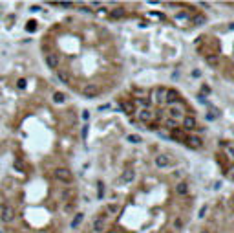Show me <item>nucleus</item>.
<instances>
[{"label":"nucleus","mask_w":234,"mask_h":233,"mask_svg":"<svg viewBox=\"0 0 234 233\" xmlns=\"http://www.w3.org/2000/svg\"><path fill=\"white\" fill-rule=\"evenodd\" d=\"M53 176L57 178L58 182H62V184H72V171L66 169V167L55 169V171H53Z\"/></svg>","instance_id":"obj_1"},{"label":"nucleus","mask_w":234,"mask_h":233,"mask_svg":"<svg viewBox=\"0 0 234 233\" xmlns=\"http://www.w3.org/2000/svg\"><path fill=\"white\" fill-rule=\"evenodd\" d=\"M165 94H167V88L156 86V88L152 90V99H150V103H154V105H163V103H165Z\"/></svg>","instance_id":"obj_2"},{"label":"nucleus","mask_w":234,"mask_h":233,"mask_svg":"<svg viewBox=\"0 0 234 233\" xmlns=\"http://www.w3.org/2000/svg\"><path fill=\"white\" fill-rule=\"evenodd\" d=\"M137 117H139L141 123H152L156 117H159V114H154L150 108H141V110L137 112Z\"/></svg>","instance_id":"obj_3"},{"label":"nucleus","mask_w":234,"mask_h":233,"mask_svg":"<svg viewBox=\"0 0 234 233\" xmlns=\"http://www.w3.org/2000/svg\"><path fill=\"white\" fill-rule=\"evenodd\" d=\"M183 112H185V108H183V105L181 103H177V107L176 105H172L170 108H168V117L170 119H174V121H177V119H183Z\"/></svg>","instance_id":"obj_4"},{"label":"nucleus","mask_w":234,"mask_h":233,"mask_svg":"<svg viewBox=\"0 0 234 233\" xmlns=\"http://www.w3.org/2000/svg\"><path fill=\"white\" fill-rule=\"evenodd\" d=\"M80 92H82V96H84V97H95L101 90H99L97 85L88 83V85H84V86H82V90H80Z\"/></svg>","instance_id":"obj_5"},{"label":"nucleus","mask_w":234,"mask_h":233,"mask_svg":"<svg viewBox=\"0 0 234 233\" xmlns=\"http://www.w3.org/2000/svg\"><path fill=\"white\" fill-rule=\"evenodd\" d=\"M154 162H156V167H159V169H167V167L172 165V160L167 154H157Z\"/></svg>","instance_id":"obj_6"},{"label":"nucleus","mask_w":234,"mask_h":233,"mask_svg":"<svg viewBox=\"0 0 234 233\" xmlns=\"http://www.w3.org/2000/svg\"><path fill=\"white\" fill-rule=\"evenodd\" d=\"M165 103H167V105H176V103H179V94L176 92L174 88H167Z\"/></svg>","instance_id":"obj_7"},{"label":"nucleus","mask_w":234,"mask_h":233,"mask_svg":"<svg viewBox=\"0 0 234 233\" xmlns=\"http://www.w3.org/2000/svg\"><path fill=\"white\" fill-rule=\"evenodd\" d=\"M185 141H187V145H188V147H192V149H201V145H203L201 138L196 136V134H188V136L185 138Z\"/></svg>","instance_id":"obj_8"},{"label":"nucleus","mask_w":234,"mask_h":233,"mask_svg":"<svg viewBox=\"0 0 234 233\" xmlns=\"http://www.w3.org/2000/svg\"><path fill=\"white\" fill-rule=\"evenodd\" d=\"M181 121H183V129L185 130H194L196 127H197V121H196L194 116H185Z\"/></svg>","instance_id":"obj_9"},{"label":"nucleus","mask_w":234,"mask_h":233,"mask_svg":"<svg viewBox=\"0 0 234 233\" xmlns=\"http://www.w3.org/2000/svg\"><path fill=\"white\" fill-rule=\"evenodd\" d=\"M134 178H136V171L134 169H124L119 182H134Z\"/></svg>","instance_id":"obj_10"},{"label":"nucleus","mask_w":234,"mask_h":233,"mask_svg":"<svg viewBox=\"0 0 234 233\" xmlns=\"http://www.w3.org/2000/svg\"><path fill=\"white\" fill-rule=\"evenodd\" d=\"M176 193L177 194H187L188 193V184H187L185 180H181V182L176 185Z\"/></svg>","instance_id":"obj_11"},{"label":"nucleus","mask_w":234,"mask_h":233,"mask_svg":"<svg viewBox=\"0 0 234 233\" xmlns=\"http://www.w3.org/2000/svg\"><path fill=\"white\" fill-rule=\"evenodd\" d=\"M102 230H104V218H102V217H97V218L93 220V231L101 233Z\"/></svg>","instance_id":"obj_12"},{"label":"nucleus","mask_w":234,"mask_h":233,"mask_svg":"<svg viewBox=\"0 0 234 233\" xmlns=\"http://www.w3.org/2000/svg\"><path fill=\"white\" fill-rule=\"evenodd\" d=\"M119 107L124 110V114H132L136 108H134V103H126V101H123V103H119Z\"/></svg>","instance_id":"obj_13"},{"label":"nucleus","mask_w":234,"mask_h":233,"mask_svg":"<svg viewBox=\"0 0 234 233\" xmlns=\"http://www.w3.org/2000/svg\"><path fill=\"white\" fill-rule=\"evenodd\" d=\"M205 22H207L205 15H194V17H192V24H194V26H203Z\"/></svg>","instance_id":"obj_14"},{"label":"nucleus","mask_w":234,"mask_h":233,"mask_svg":"<svg viewBox=\"0 0 234 233\" xmlns=\"http://www.w3.org/2000/svg\"><path fill=\"white\" fill-rule=\"evenodd\" d=\"M207 62H209L210 66H218V64H219V57L214 55V53H209V55H207Z\"/></svg>","instance_id":"obj_15"},{"label":"nucleus","mask_w":234,"mask_h":233,"mask_svg":"<svg viewBox=\"0 0 234 233\" xmlns=\"http://www.w3.org/2000/svg\"><path fill=\"white\" fill-rule=\"evenodd\" d=\"M134 103H136V105H141L143 108H148V107H150V99H145V97H137Z\"/></svg>","instance_id":"obj_16"},{"label":"nucleus","mask_w":234,"mask_h":233,"mask_svg":"<svg viewBox=\"0 0 234 233\" xmlns=\"http://www.w3.org/2000/svg\"><path fill=\"white\" fill-rule=\"evenodd\" d=\"M82 218H84V215H82V213H77V215H75V218L72 220V228H73V230H75V228H79V224L82 222Z\"/></svg>","instance_id":"obj_17"},{"label":"nucleus","mask_w":234,"mask_h":233,"mask_svg":"<svg viewBox=\"0 0 234 233\" xmlns=\"http://www.w3.org/2000/svg\"><path fill=\"white\" fill-rule=\"evenodd\" d=\"M165 127L170 129V130H174V129H177V121L170 119V117H167V119H165Z\"/></svg>","instance_id":"obj_18"},{"label":"nucleus","mask_w":234,"mask_h":233,"mask_svg":"<svg viewBox=\"0 0 234 233\" xmlns=\"http://www.w3.org/2000/svg\"><path fill=\"white\" fill-rule=\"evenodd\" d=\"M64 99H66V96H64L62 92H55V94H53V101L58 103V105H60V103H64Z\"/></svg>","instance_id":"obj_19"},{"label":"nucleus","mask_w":234,"mask_h":233,"mask_svg":"<svg viewBox=\"0 0 234 233\" xmlns=\"http://www.w3.org/2000/svg\"><path fill=\"white\" fill-rule=\"evenodd\" d=\"M172 138H177V139H185V132H183V130H181V129H174V130H172Z\"/></svg>","instance_id":"obj_20"},{"label":"nucleus","mask_w":234,"mask_h":233,"mask_svg":"<svg viewBox=\"0 0 234 233\" xmlns=\"http://www.w3.org/2000/svg\"><path fill=\"white\" fill-rule=\"evenodd\" d=\"M102 196H104V184L102 182H97V198L102 200Z\"/></svg>","instance_id":"obj_21"},{"label":"nucleus","mask_w":234,"mask_h":233,"mask_svg":"<svg viewBox=\"0 0 234 233\" xmlns=\"http://www.w3.org/2000/svg\"><path fill=\"white\" fill-rule=\"evenodd\" d=\"M126 139H128L130 143H141V141H143V139H141V136H139V134H130V136L126 138Z\"/></svg>","instance_id":"obj_22"},{"label":"nucleus","mask_w":234,"mask_h":233,"mask_svg":"<svg viewBox=\"0 0 234 233\" xmlns=\"http://www.w3.org/2000/svg\"><path fill=\"white\" fill-rule=\"evenodd\" d=\"M123 15H124V9L123 7H117V9L112 11V17H123Z\"/></svg>","instance_id":"obj_23"},{"label":"nucleus","mask_w":234,"mask_h":233,"mask_svg":"<svg viewBox=\"0 0 234 233\" xmlns=\"http://www.w3.org/2000/svg\"><path fill=\"white\" fill-rule=\"evenodd\" d=\"M106 209H108L110 213H117V211H119V206H117V204H108Z\"/></svg>","instance_id":"obj_24"},{"label":"nucleus","mask_w":234,"mask_h":233,"mask_svg":"<svg viewBox=\"0 0 234 233\" xmlns=\"http://www.w3.org/2000/svg\"><path fill=\"white\" fill-rule=\"evenodd\" d=\"M174 228L176 230H181V228H183V220H181V218H176L174 220Z\"/></svg>","instance_id":"obj_25"},{"label":"nucleus","mask_w":234,"mask_h":233,"mask_svg":"<svg viewBox=\"0 0 234 233\" xmlns=\"http://www.w3.org/2000/svg\"><path fill=\"white\" fill-rule=\"evenodd\" d=\"M205 213H207V206H201V208H199V213H197V217H199V218H203V217H205Z\"/></svg>","instance_id":"obj_26"},{"label":"nucleus","mask_w":234,"mask_h":233,"mask_svg":"<svg viewBox=\"0 0 234 233\" xmlns=\"http://www.w3.org/2000/svg\"><path fill=\"white\" fill-rule=\"evenodd\" d=\"M176 19H177V20H185V19H187V13H177V15H176Z\"/></svg>","instance_id":"obj_27"},{"label":"nucleus","mask_w":234,"mask_h":233,"mask_svg":"<svg viewBox=\"0 0 234 233\" xmlns=\"http://www.w3.org/2000/svg\"><path fill=\"white\" fill-rule=\"evenodd\" d=\"M86 136H88V125L82 127V139H86Z\"/></svg>","instance_id":"obj_28"},{"label":"nucleus","mask_w":234,"mask_h":233,"mask_svg":"<svg viewBox=\"0 0 234 233\" xmlns=\"http://www.w3.org/2000/svg\"><path fill=\"white\" fill-rule=\"evenodd\" d=\"M192 75H194V77H199V75H201V72H199V70H194V72H192Z\"/></svg>","instance_id":"obj_29"},{"label":"nucleus","mask_w":234,"mask_h":233,"mask_svg":"<svg viewBox=\"0 0 234 233\" xmlns=\"http://www.w3.org/2000/svg\"><path fill=\"white\" fill-rule=\"evenodd\" d=\"M82 117H84V119H88V117H90V112H88V110H84V112H82Z\"/></svg>","instance_id":"obj_30"},{"label":"nucleus","mask_w":234,"mask_h":233,"mask_svg":"<svg viewBox=\"0 0 234 233\" xmlns=\"http://www.w3.org/2000/svg\"><path fill=\"white\" fill-rule=\"evenodd\" d=\"M221 187V182H214V189H219Z\"/></svg>","instance_id":"obj_31"},{"label":"nucleus","mask_w":234,"mask_h":233,"mask_svg":"<svg viewBox=\"0 0 234 233\" xmlns=\"http://www.w3.org/2000/svg\"><path fill=\"white\" fill-rule=\"evenodd\" d=\"M229 28H231V30H234V22H232V24H231V26H229Z\"/></svg>","instance_id":"obj_32"},{"label":"nucleus","mask_w":234,"mask_h":233,"mask_svg":"<svg viewBox=\"0 0 234 233\" xmlns=\"http://www.w3.org/2000/svg\"><path fill=\"white\" fill-rule=\"evenodd\" d=\"M201 233H209V231H207V230H203V231H201Z\"/></svg>","instance_id":"obj_33"}]
</instances>
